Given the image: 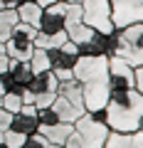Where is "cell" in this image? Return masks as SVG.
Instances as JSON below:
<instances>
[{"mask_svg":"<svg viewBox=\"0 0 143 148\" xmlns=\"http://www.w3.org/2000/svg\"><path fill=\"white\" fill-rule=\"evenodd\" d=\"M22 104H25V101H22V94H17V91H8V94H3V106H0V109H5L8 114H17Z\"/></svg>","mask_w":143,"mask_h":148,"instance_id":"obj_20","label":"cell"},{"mask_svg":"<svg viewBox=\"0 0 143 148\" xmlns=\"http://www.w3.org/2000/svg\"><path fill=\"white\" fill-rule=\"evenodd\" d=\"M20 148H49V143H47V138L42 133H32V136L25 138V143Z\"/></svg>","mask_w":143,"mask_h":148,"instance_id":"obj_21","label":"cell"},{"mask_svg":"<svg viewBox=\"0 0 143 148\" xmlns=\"http://www.w3.org/2000/svg\"><path fill=\"white\" fill-rule=\"evenodd\" d=\"M111 54L126 59L131 67L143 64V20L131 22L126 27H116L111 32Z\"/></svg>","mask_w":143,"mask_h":148,"instance_id":"obj_4","label":"cell"},{"mask_svg":"<svg viewBox=\"0 0 143 148\" xmlns=\"http://www.w3.org/2000/svg\"><path fill=\"white\" fill-rule=\"evenodd\" d=\"M109 133L111 128L106 126V121H99L94 114L86 111L74 121V131L64 141V148H101Z\"/></svg>","mask_w":143,"mask_h":148,"instance_id":"obj_3","label":"cell"},{"mask_svg":"<svg viewBox=\"0 0 143 148\" xmlns=\"http://www.w3.org/2000/svg\"><path fill=\"white\" fill-rule=\"evenodd\" d=\"M133 84H136V67H131L126 59L111 54L109 57V94L133 89Z\"/></svg>","mask_w":143,"mask_h":148,"instance_id":"obj_10","label":"cell"},{"mask_svg":"<svg viewBox=\"0 0 143 148\" xmlns=\"http://www.w3.org/2000/svg\"><path fill=\"white\" fill-rule=\"evenodd\" d=\"M20 22L17 10H0V42H5L10 32L15 30V25Z\"/></svg>","mask_w":143,"mask_h":148,"instance_id":"obj_18","label":"cell"},{"mask_svg":"<svg viewBox=\"0 0 143 148\" xmlns=\"http://www.w3.org/2000/svg\"><path fill=\"white\" fill-rule=\"evenodd\" d=\"M0 106H3V96H0Z\"/></svg>","mask_w":143,"mask_h":148,"instance_id":"obj_33","label":"cell"},{"mask_svg":"<svg viewBox=\"0 0 143 148\" xmlns=\"http://www.w3.org/2000/svg\"><path fill=\"white\" fill-rule=\"evenodd\" d=\"M57 86H59V79L52 72H40V74H35L32 82L25 86L22 101H25V104H35L37 109L52 106L54 96H57Z\"/></svg>","mask_w":143,"mask_h":148,"instance_id":"obj_6","label":"cell"},{"mask_svg":"<svg viewBox=\"0 0 143 148\" xmlns=\"http://www.w3.org/2000/svg\"><path fill=\"white\" fill-rule=\"evenodd\" d=\"M133 86H136V91L143 96V64L136 67V84H133Z\"/></svg>","mask_w":143,"mask_h":148,"instance_id":"obj_26","label":"cell"},{"mask_svg":"<svg viewBox=\"0 0 143 148\" xmlns=\"http://www.w3.org/2000/svg\"><path fill=\"white\" fill-rule=\"evenodd\" d=\"M72 77L79 82L86 111H101L109 101V57L79 54L72 67Z\"/></svg>","mask_w":143,"mask_h":148,"instance_id":"obj_1","label":"cell"},{"mask_svg":"<svg viewBox=\"0 0 143 148\" xmlns=\"http://www.w3.org/2000/svg\"><path fill=\"white\" fill-rule=\"evenodd\" d=\"M81 20L96 32L111 35L116 27L111 20V3L109 0H81Z\"/></svg>","mask_w":143,"mask_h":148,"instance_id":"obj_8","label":"cell"},{"mask_svg":"<svg viewBox=\"0 0 143 148\" xmlns=\"http://www.w3.org/2000/svg\"><path fill=\"white\" fill-rule=\"evenodd\" d=\"M47 57H49V72L59 82H67V79H72V67H74L77 57H79V47L67 40L59 47L47 49Z\"/></svg>","mask_w":143,"mask_h":148,"instance_id":"obj_9","label":"cell"},{"mask_svg":"<svg viewBox=\"0 0 143 148\" xmlns=\"http://www.w3.org/2000/svg\"><path fill=\"white\" fill-rule=\"evenodd\" d=\"M3 52H5V42H0V54H3Z\"/></svg>","mask_w":143,"mask_h":148,"instance_id":"obj_29","label":"cell"},{"mask_svg":"<svg viewBox=\"0 0 143 148\" xmlns=\"http://www.w3.org/2000/svg\"><path fill=\"white\" fill-rule=\"evenodd\" d=\"M52 109L57 111L59 121H67V123H74L81 114H86L81 86H79V82H77L74 77L67 79V82H59L57 96H54V101H52Z\"/></svg>","mask_w":143,"mask_h":148,"instance_id":"obj_5","label":"cell"},{"mask_svg":"<svg viewBox=\"0 0 143 148\" xmlns=\"http://www.w3.org/2000/svg\"><path fill=\"white\" fill-rule=\"evenodd\" d=\"M10 64H12V59L8 57L5 52H3V54H0V74H5L8 69H10Z\"/></svg>","mask_w":143,"mask_h":148,"instance_id":"obj_27","label":"cell"},{"mask_svg":"<svg viewBox=\"0 0 143 148\" xmlns=\"http://www.w3.org/2000/svg\"><path fill=\"white\" fill-rule=\"evenodd\" d=\"M128 148H143V131L128 133Z\"/></svg>","mask_w":143,"mask_h":148,"instance_id":"obj_24","label":"cell"},{"mask_svg":"<svg viewBox=\"0 0 143 148\" xmlns=\"http://www.w3.org/2000/svg\"><path fill=\"white\" fill-rule=\"evenodd\" d=\"M35 35L37 30L27 22H17L15 30L10 32V37L5 40V54L15 62H27L35 52Z\"/></svg>","mask_w":143,"mask_h":148,"instance_id":"obj_7","label":"cell"},{"mask_svg":"<svg viewBox=\"0 0 143 148\" xmlns=\"http://www.w3.org/2000/svg\"><path fill=\"white\" fill-rule=\"evenodd\" d=\"M111 35L104 32H91V37L79 47V54H89V57H111Z\"/></svg>","mask_w":143,"mask_h":148,"instance_id":"obj_13","label":"cell"},{"mask_svg":"<svg viewBox=\"0 0 143 148\" xmlns=\"http://www.w3.org/2000/svg\"><path fill=\"white\" fill-rule=\"evenodd\" d=\"M64 3H81V0H64Z\"/></svg>","mask_w":143,"mask_h":148,"instance_id":"obj_30","label":"cell"},{"mask_svg":"<svg viewBox=\"0 0 143 148\" xmlns=\"http://www.w3.org/2000/svg\"><path fill=\"white\" fill-rule=\"evenodd\" d=\"M106 114V126L116 133H133L141 128V116H143V96L133 89L123 91H111L109 101L104 106Z\"/></svg>","mask_w":143,"mask_h":148,"instance_id":"obj_2","label":"cell"},{"mask_svg":"<svg viewBox=\"0 0 143 148\" xmlns=\"http://www.w3.org/2000/svg\"><path fill=\"white\" fill-rule=\"evenodd\" d=\"M72 131H74V123H67V121L40 123V128H37V133H42L47 138V143H52V146H64V141L69 138Z\"/></svg>","mask_w":143,"mask_h":148,"instance_id":"obj_14","label":"cell"},{"mask_svg":"<svg viewBox=\"0 0 143 148\" xmlns=\"http://www.w3.org/2000/svg\"><path fill=\"white\" fill-rule=\"evenodd\" d=\"M27 64H30L32 74L49 72V57H47V49H40V47H35V52H32V57L27 59Z\"/></svg>","mask_w":143,"mask_h":148,"instance_id":"obj_19","label":"cell"},{"mask_svg":"<svg viewBox=\"0 0 143 148\" xmlns=\"http://www.w3.org/2000/svg\"><path fill=\"white\" fill-rule=\"evenodd\" d=\"M37 5H42V8H47V5H52V3H57V0H35Z\"/></svg>","mask_w":143,"mask_h":148,"instance_id":"obj_28","label":"cell"},{"mask_svg":"<svg viewBox=\"0 0 143 148\" xmlns=\"http://www.w3.org/2000/svg\"><path fill=\"white\" fill-rule=\"evenodd\" d=\"M64 15H67V3H64V0H57L52 5L42 8V17H40L37 32H42V35L64 32Z\"/></svg>","mask_w":143,"mask_h":148,"instance_id":"obj_12","label":"cell"},{"mask_svg":"<svg viewBox=\"0 0 143 148\" xmlns=\"http://www.w3.org/2000/svg\"><path fill=\"white\" fill-rule=\"evenodd\" d=\"M22 3H35V0H0V10H15Z\"/></svg>","mask_w":143,"mask_h":148,"instance_id":"obj_25","label":"cell"},{"mask_svg":"<svg viewBox=\"0 0 143 148\" xmlns=\"http://www.w3.org/2000/svg\"><path fill=\"white\" fill-rule=\"evenodd\" d=\"M10 77L15 79V84L22 86V91H25V86L32 82L35 74H32V69H30V64H27V62H15V59H12V64H10Z\"/></svg>","mask_w":143,"mask_h":148,"instance_id":"obj_17","label":"cell"},{"mask_svg":"<svg viewBox=\"0 0 143 148\" xmlns=\"http://www.w3.org/2000/svg\"><path fill=\"white\" fill-rule=\"evenodd\" d=\"M138 131H143V116H141V128H138Z\"/></svg>","mask_w":143,"mask_h":148,"instance_id":"obj_31","label":"cell"},{"mask_svg":"<svg viewBox=\"0 0 143 148\" xmlns=\"http://www.w3.org/2000/svg\"><path fill=\"white\" fill-rule=\"evenodd\" d=\"M114 27H126L143 20V0H109Z\"/></svg>","mask_w":143,"mask_h":148,"instance_id":"obj_11","label":"cell"},{"mask_svg":"<svg viewBox=\"0 0 143 148\" xmlns=\"http://www.w3.org/2000/svg\"><path fill=\"white\" fill-rule=\"evenodd\" d=\"M10 116L12 114H8L5 109H0V143H3V136H5L8 126H10Z\"/></svg>","mask_w":143,"mask_h":148,"instance_id":"obj_23","label":"cell"},{"mask_svg":"<svg viewBox=\"0 0 143 148\" xmlns=\"http://www.w3.org/2000/svg\"><path fill=\"white\" fill-rule=\"evenodd\" d=\"M37 119H40V123H57V121H59L57 111H54L52 106H44V109H37Z\"/></svg>","mask_w":143,"mask_h":148,"instance_id":"obj_22","label":"cell"},{"mask_svg":"<svg viewBox=\"0 0 143 148\" xmlns=\"http://www.w3.org/2000/svg\"><path fill=\"white\" fill-rule=\"evenodd\" d=\"M10 131L20 133V136H32V133H37L40 128V119L37 116H30V114H22V111H17V114H12L10 116Z\"/></svg>","mask_w":143,"mask_h":148,"instance_id":"obj_15","label":"cell"},{"mask_svg":"<svg viewBox=\"0 0 143 148\" xmlns=\"http://www.w3.org/2000/svg\"><path fill=\"white\" fill-rule=\"evenodd\" d=\"M49 148H64V146H52V143H49Z\"/></svg>","mask_w":143,"mask_h":148,"instance_id":"obj_32","label":"cell"},{"mask_svg":"<svg viewBox=\"0 0 143 148\" xmlns=\"http://www.w3.org/2000/svg\"><path fill=\"white\" fill-rule=\"evenodd\" d=\"M15 10H17V17H20V22H27V25H32L35 30L40 27L42 5H37V3H22V5H17Z\"/></svg>","mask_w":143,"mask_h":148,"instance_id":"obj_16","label":"cell"}]
</instances>
